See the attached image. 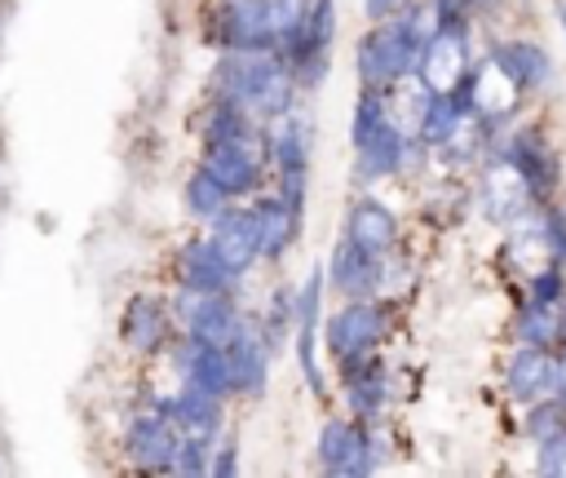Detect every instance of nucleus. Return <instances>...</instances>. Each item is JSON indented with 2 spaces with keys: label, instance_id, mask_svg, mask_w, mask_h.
I'll return each mask as SVG.
<instances>
[{
  "label": "nucleus",
  "instance_id": "f257e3e1",
  "mask_svg": "<svg viewBox=\"0 0 566 478\" xmlns=\"http://www.w3.org/2000/svg\"><path fill=\"white\" fill-rule=\"evenodd\" d=\"M394 328V301L389 297H345L323 319V350L332 358L349 354H376Z\"/></svg>",
  "mask_w": 566,
  "mask_h": 478
},
{
  "label": "nucleus",
  "instance_id": "f03ea898",
  "mask_svg": "<svg viewBox=\"0 0 566 478\" xmlns=\"http://www.w3.org/2000/svg\"><path fill=\"white\" fill-rule=\"evenodd\" d=\"M500 159L517 173V181L535 204H548L562 195V150L539 124H513L500 146Z\"/></svg>",
  "mask_w": 566,
  "mask_h": 478
},
{
  "label": "nucleus",
  "instance_id": "7ed1b4c3",
  "mask_svg": "<svg viewBox=\"0 0 566 478\" xmlns=\"http://www.w3.org/2000/svg\"><path fill=\"white\" fill-rule=\"evenodd\" d=\"M323 292H327V266H310V274L296 283V328H292V354L301 367V381L314 398H327V376L318 363V323H323Z\"/></svg>",
  "mask_w": 566,
  "mask_h": 478
},
{
  "label": "nucleus",
  "instance_id": "20e7f679",
  "mask_svg": "<svg viewBox=\"0 0 566 478\" xmlns=\"http://www.w3.org/2000/svg\"><path fill=\"white\" fill-rule=\"evenodd\" d=\"M208 40L217 44V53H274L265 0H212Z\"/></svg>",
  "mask_w": 566,
  "mask_h": 478
},
{
  "label": "nucleus",
  "instance_id": "39448f33",
  "mask_svg": "<svg viewBox=\"0 0 566 478\" xmlns=\"http://www.w3.org/2000/svg\"><path fill=\"white\" fill-rule=\"evenodd\" d=\"M261 133H265V128H261ZM199 164L217 177V186H221L230 199H252V195H261L265 181H270V159H265L261 137H256V142H208Z\"/></svg>",
  "mask_w": 566,
  "mask_h": 478
},
{
  "label": "nucleus",
  "instance_id": "423d86ee",
  "mask_svg": "<svg viewBox=\"0 0 566 478\" xmlns=\"http://www.w3.org/2000/svg\"><path fill=\"white\" fill-rule=\"evenodd\" d=\"M168 305H172V319H181V332L186 336L212 341V345H230L234 332L248 319V310L239 305V297H226V292H190V288H181Z\"/></svg>",
  "mask_w": 566,
  "mask_h": 478
},
{
  "label": "nucleus",
  "instance_id": "0eeeda50",
  "mask_svg": "<svg viewBox=\"0 0 566 478\" xmlns=\"http://www.w3.org/2000/svg\"><path fill=\"white\" fill-rule=\"evenodd\" d=\"M486 62L500 80H509L522 97H539L553 84V58L531 35H500L486 44Z\"/></svg>",
  "mask_w": 566,
  "mask_h": 478
},
{
  "label": "nucleus",
  "instance_id": "6e6552de",
  "mask_svg": "<svg viewBox=\"0 0 566 478\" xmlns=\"http://www.w3.org/2000/svg\"><path fill=\"white\" fill-rule=\"evenodd\" d=\"M172 274H177V288H190V292H226V297H239L243 292V279L212 243V235H195L177 248L172 257Z\"/></svg>",
  "mask_w": 566,
  "mask_h": 478
},
{
  "label": "nucleus",
  "instance_id": "1a4fd4ad",
  "mask_svg": "<svg viewBox=\"0 0 566 478\" xmlns=\"http://www.w3.org/2000/svg\"><path fill=\"white\" fill-rule=\"evenodd\" d=\"M340 367V389H345V407L358 420H389V363L385 354H349L336 358Z\"/></svg>",
  "mask_w": 566,
  "mask_h": 478
},
{
  "label": "nucleus",
  "instance_id": "9d476101",
  "mask_svg": "<svg viewBox=\"0 0 566 478\" xmlns=\"http://www.w3.org/2000/svg\"><path fill=\"white\" fill-rule=\"evenodd\" d=\"M265 159H270V177H310L314 164V119L296 106L279 119L265 124L261 133Z\"/></svg>",
  "mask_w": 566,
  "mask_h": 478
},
{
  "label": "nucleus",
  "instance_id": "9b49d317",
  "mask_svg": "<svg viewBox=\"0 0 566 478\" xmlns=\"http://www.w3.org/2000/svg\"><path fill=\"white\" fill-rule=\"evenodd\" d=\"M177 438L181 429L168 420V412L155 403L146 412H137L124 429V451L142 474H172V456H177Z\"/></svg>",
  "mask_w": 566,
  "mask_h": 478
},
{
  "label": "nucleus",
  "instance_id": "f8f14e48",
  "mask_svg": "<svg viewBox=\"0 0 566 478\" xmlns=\"http://www.w3.org/2000/svg\"><path fill=\"white\" fill-rule=\"evenodd\" d=\"M389 257V252H385ZM385 257L354 243L349 235H340L332 243V257L323 261L327 266V288L345 301V297H380V270H385Z\"/></svg>",
  "mask_w": 566,
  "mask_h": 478
},
{
  "label": "nucleus",
  "instance_id": "ddd939ff",
  "mask_svg": "<svg viewBox=\"0 0 566 478\" xmlns=\"http://www.w3.org/2000/svg\"><path fill=\"white\" fill-rule=\"evenodd\" d=\"M279 53H217V66H212V93L217 97H230V102H243L252 111V102L261 97V89L270 84V75L279 71Z\"/></svg>",
  "mask_w": 566,
  "mask_h": 478
},
{
  "label": "nucleus",
  "instance_id": "4468645a",
  "mask_svg": "<svg viewBox=\"0 0 566 478\" xmlns=\"http://www.w3.org/2000/svg\"><path fill=\"white\" fill-rule=\"evenodd\" d=\"M226 354H230L234 398H261V394L270 389V363H274V350L265 345L256 314L243 319V328L234 332V341L226 345Z\"/></svg>",
  "mask_w": 566,
  "mask_h": 478
},
{
  "label": "nucleus",
  "instance_id": "2eb2a0df",
  "mask_svg": "<svg viewBox=\"0 0 566 478\" xmlns=\"http://www.w3.org/2000/svg\"><path fill=\"white\" fill-rule=\"evenodd\" d=\"M172 367L186 385H199L217 398H234V376H230V354L226 345H212V341H195V336H181L177 350H172Z\"/></svg>",
  "mask_w": 566,
  "mask_h": 478
},
{
  "label": "nucleus",
  "instance_id": "dca6fc26",
  "mask_svg": "<svg viewBox=\"0 0 566 478\" xmlns=\"http://www.w3.org/2000/svg\"><path fill=\"white\" fill-rule=\"evenodd\" d=\"M553 385H557V350H548V345H522L517 341V350L504 363V394L517 407H526L535 398H548Z\"/></svg>",
  "mask_w": 566,
  "mask_h": 478
},
{
  "label": "nucleus",
  "instance_id": "f3484780",
  "mask_svg": "<svg viewBox=\"0 0 566 478\" xmlns=\"http://www.w3.org/2000/svg\"><path fill=\"white\" fill-rule=\"evenodd\" d=\"M340 235H349L354 243H363V248H371V252H398V239H402V226H398V212L385 204V199H376L371 190H363V195H354L349 199V208H345V230Z\"/></svg>",
  "mask_w": 566,
  "mask_h": 478
},
{
  "label": "nucleus",
  "instance_id": "a211bd4d",
  "mask_svg": "<svg viewBox=\"0 0 566 478\" xmlns=\"http://www.w3.org/2000/svg\"><path fill=\"white\" fill-rule=\"evenodd\" d=\"M208 235H212L217 252H221L239 274H248V270L261 261V230H256L252 204H230L217 221H208Z\"/></svg>",
  "mask_w": 566,
  "mask_h": 478
},
{
  "label": "nucleus",
  "instance_id": "6ab92c4d",
  "mask_svg": "<svg viewBox=\"0 0 566 478\" xmlns=\"http://www.w3.org/2000/svg\"><path fill=\"white\" fill-rule=\"evenodd\" d=\"M159 407L168 412V420L181 429V434H195V438H208L217 443L221 438V425H226V398L199 389V385H177V394L159 398Z\"/></svg>",
  "mask_w": 566,
  "mask_h": 478
},
{
  "label": "nucleus",
  "instance_id": "aec40b11",
  "mask_svg": "<svg viewBox=\"0 0 566 478\" xmlns=\"http://www.w3.org/2000/svg\"><path fill=\"white\" fill-rule=\"evenodd\" d=\"M252 212H256V230H261V261L265 266H283V257L292 252L305 217H296L279 190L252 195Z\"/></svg>",
  "mask_w": 566,
  "mask_h": 478
},
{
  "label": "nucleus",
  "instance_id": "412c9836",
  "mask_svg": "<svg viewBox=\"0 0 566 478\" xmlns=\"http://www.w3.org/2000/svg\"><path fill=\"white\" fill-rule=\"evenodd\" d=\"M168 328H172V305L164 297H150V292H137L128 305H124V319H119V336L128 350L137 354H155L168 345Z\"/></svg>",
  "mask_w": 566,
  "mask_h": 478
},
{
  "label": "nucleus",
  "instance_id": "4be33fe9",
  "mask_svg": "<svg viewBox=\"0 0 566 478\" xmlns=\"http://www.w3.org/2000/svg\"><path fill=\"white\" fill-rule=\"evenodd\" d=\"M407 133H411V128L394 115V119H385V128H380L367 146H358V150H354V181H358L363 190H371L376 181L398 177V159H402Z\"/></svg>",
  "mask_w": 566,
  "mask_h": 478
},
{
  "label": "nucleus",
  "instance_id": "5701e85b",
  "mask_svg": "<svg viewBox=\"0 0 566 478\" xmlns=\"http://www.w3.org/2000/svg\"><path fill=\"white\" fill-rule=\"evenodd\" d=\"M261 128H265V124H261L243 102H230V97L208 93L203 115H199V137H203V146H208V142H256Z\"/></svg>",
  "mask_w": 566,
  "mask_h": 478
},
{
  "label": "nucleus",
  "instance_id": "b1692460",
  "mask_svg": "<svg viewBox=\"0 0 566 478\" xmlns=\"http://www.w3.org/2000/svg\"><path fill=\"white\" fill-rule=\"evenodd\" d=\"M513 336L522 345H548L557 350L566 341V305H544V301H522L513 310Z\"/></svg>",
  "mask_w": 566,
  "mask_h": 478
},
{
  "label": "nucleus",
  "instance_id": "393cba45",
  "mask_svg": "<svg viewBox=\"0 0 566 478\" xmlns=\"http://www.w3.org/2000/svg\"><path fill=\"white\" fill-rule=\"evenodd\" d=\"M385 119H394V93L358 84V97H354V111H349V150L367 146L385 128Z\"/></svg>",
  "mask_w": 566,
  "mask_h": 478
},
{
  "label": "nucleus",
  "instance_id": "a878e982",
  "mask_svg": "<svg viewBox=\"0 0 566 478\" xmlns=\"http://www.w3.org/2000/svg\"><path fill=\"white\" fill-rule=\"evenodd\" d=\"M256 323H261L265 345L279 354V350L287 345L292 328H296V283H274L265 310H256Z\"/></svg>",
  "mask_w": 566,
  "mask_h": 478
},
{
  "label": "nucleus",
  "instance_id": "bb28decb",
  "mask_svg": "<svg viewBox=\"0 0 566 478\" xmlns=\"http://www.w3.org/2000/svg\"><path fill=\"white\" fill-rule=\"evenodd\" d=\"M181 204H186V212H190L195 221H217L234 199H230V195L217 186V177L199 164V168L186 177V186H181Z\"/></svg>",
  "mask_w": 566,
  "mask_h": 478
},
{
  "label": "nucleus",
  "instance_id": "cd10ccee",
  "mask_svg": "<svg viewBox=\"0 0 566 478\" xmlns=\"http://www.w3.org/2000/svg\"><path fill=\"white\" fill-rule=\"evenodd\" d=\"M522 412H526V416H522V434H526L531 443H544V438H553V434L566 429V403H562L557 394L535 398V403H526Z\"/></svg>",
  "mask_w": 566,
  "mask_h": 478
},
{
  "label": "nucleus",
  "instance_id": "c85d7f7f",
  "mask_svg": "<svg viewBox=\"0 0 566 478\" xmlns=\"http://www.w3.org/2000/svg\"><path fill=\"white\" fill-rule=\"evenodd\" d=\"M212 447L208 438H195V434H181L177 438V456H172V474L181 478H203L212 469Z\"/></svg>",
  "mask_w": 566,
  "mask_h": 478
},
{
  "label": "nucleus",
  "instance_id": "c756f323",
  "mask_svg": "<svg viewBox=\"0 0 566 478\" xmlns=\"http://www.w3.org/2000/svg\"><path fill=\"white\" fill-rule=\"evenodd\" d=\"M535 474L544 478H566V429L535 443Z\"/></svg>",
  "mask_w": 566,
  "mask_h": 478
},
{
  "label": "nucleus",
  "instance_id": "7c9ffc66",
  "mask_svg": "<svg viewBox=\"0 0 566 478\" xmlns=\"http://www.w3.org/2000/svg\"><path fill=\"white\" fill-rule=\"evenodd\" d=\"M212 478H234L239 474V434H221L212 447Z\"/></svg>",
  "mask_w": 566,
  "mask_h": 478
},
{
  "label": "nucleus",
  "instance_id": "2f4dec72",
  "mask_svg": "<svg viewBox=\"0 0 566 478\" xmlns=\"http://www.w3.org/2000/svg\"><path fill=\"white\" fill-rule=\"evenodd\" d=\"M407 4H416V0H363V13H367V22H385V18L402 13Z\"/></svg>",
  "mask_w": 566,
  "mask_h": 478
},
{
  "label": "nucleus",
  "instance_id": "473e14b6",
  "mask_svg": "<svg viewBox=\"0 0 566 478\" xmlns=\"http://www.w3.org/2000/svg\"><path fill=\"white\" fill-rule=\"evenodd\" d=\"M553 394L566 403V341L557 345V385H553Z\"/></svg>",
  "mask_w": 566,
  "mask_h": 478
},
{
  "label": "nucleus",
  "instance_id": "72a5a7b5",
  "mask_svg": "<svg viewBox=\"0 0 566 478\" xmlns=\"http://www.w3.org/2000/svg\"><path fill=\"white\" fill-rule=\"evenodd\" d=\"M460 4H464V9L473 13V18H482V13H491V9L500 4V0H460Z\"/></svg>",
  "mask_w": 566,
  "mask_h": 478
},
{
  "label": "nucleus",
  "instance_id": "f704fd0d",
  "mask_svg": "<svg viewBox=\"0 0 566 478\" xmlns=\"http://www.w3.org/2000/svg\"><path fill=\"white\" fill-rule=\"evenodd\" d=\"M557 22H562V35H566V0L557 4Z\"/></svg>",
  "mask_w": 566,
  "mask_h": 478
}]
</instances>
